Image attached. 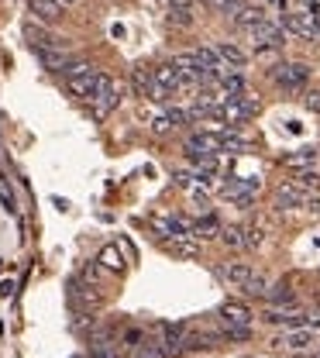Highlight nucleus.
Listing matches in <instances>:
<instances>
[{
  "mask_svg": "<svg viewBox=\"0 0 320 358\" xmlns=\"http://www.w3.org/2000/svg\"><path fill=\"white\" fill-rule=\"evenodd\" d=\"M10 293H14V282L3 279V282H0V296H10Z\"/></svg>",
  "mask_w": 320,
  "mask_h": 358,
  "instance_id": "c9c22d12",
  "label": "nucleus"
},
{
  "mask_svg": "<svg viewBox=\"0 0 320 358\" xmlns=\"http://www.w3.org/2000/svg\"><path fill=\"white\" fill-rule=\"evenodd\" d=\"M169 252H173V255H183V259H193V255H200V245H193V241H186V238H173Z\"/></svg>",
  "mask_w": 320,
  "mask_h": 358,
  "instance_id": "4be33fe9",
  "label": "nucleus"
},
{
  "mask_svg": "<svg viewBox=\"0 0 320 358\" xmlns=\"http://www.w3.org/2000/svg\"><path fill=\"white\" fill-rule=\"evenodd\" d=\"M155 227L166 238H189V224L180 221V217H155Z\"/></svg>",
  "mask_w": 320,
  "mask_h": 358,
  "instance_id": "4468645a",
  "label": "nucleus"
},
{
  "mask_svg": "<svg viewBox=\"0 0 320 358\" xmlns=\"http://www.w3.org/2000/svg\"><path fill=\"white\" fill-rule=\"evenodd\" d=\"M207 3H210V7H217V10H224V7H228V0H207Z\"/></svg>",
  "mask_w": 320,
  "mask_h": 358,
  "instance_id": "e433bc0d",
  "label": "nucleus"
},
{
  "mask_svg": "<svg viewBox=\"0 0 320 358\" xmlns=\"http://www.w3.org/2000/svg\"><path fill=\"white\" fill-rule=\"evenodd\" d=\"M59 3H62V7H73V3H80V0H59Z\"/></svg>",
  "mask_w": 320,
  "mask_h": 358,
  "instance_id": "58836bf2",
  "label": "nucleus"
},
{
  "mask_svg": "<svg viewBox=\"0 0 320 358\" xmlns=\"http://www.w3.org/2000/svg\"><path fill=\"white\" fill-rule=\"evenodd\" d=\"M293 182H296L300 189H317V186H320V173H314V169H300V173L293 176Z\"/></svg>",
  "mask_w": 320,
  "mask_h": 358,
  "instance_id": "bb28decb",
  "label": "nucleus"
},
{
  "mask_svg": "<svg viewBox=\"0 0 320 358\" xmlns=\"http://www.w3.org/2000/svg\"><path fill=\"white\" fill-rule=\"evenodd\" d=\"M272 83L282 90H289V93H300V90L310 83V66L307 62H279L272 66Z\"/></svg>",
  "mask_w": 320,
  "mask_h": 358,
  "instance_id": "f257e3e1",
  "label": "nucleus"
},
{
  "mask_svg": "<svg viewBox=\"0 0 320 358\" xmlns=\"http://www.w3.org/2000/svg\"><path fill=\"white\" fill-rule=\"evenodd\" d=\"M266 324H275V327H303L307 324V313L296 310V307H269L262 313Z\"/></svg>",
  "mask_w": 320,
  "mask_h": 358,
  "instance_id": "0eeeda50",
  "label": "nucleus"
},
{
  "mask_svg": "<svg viewBox=\"0 0 320 358\" xmlns=\"http://www.w3.org/2000/svg\"><path fill=\"white\" fill-rule=\"evenodd\" d=\"M314 341H317V334L303 324V327H289L282 338H275L272 345L275 348H289V352H310V348H314Z\"/></svg>",
  "mask_w": 320,
  "mask_h": 358,
  "instance_id": "423d86ee",
  "label": "nucleus"
},
{
  "mask_svg": "<svg viewBox=\"0 0 320 358\" xmlns=\"http://www.w3.org/2000/svg\"><path fill=\"white\" fill-rule=\"evenodd\" d=\"M0 203H3V207H7V210H14V200H10V193H7V189H3V186H0Z\"/></svg>",
  "mask_w": 320,
  "mask_h": 358,
  "instance_id": "72a5a7b5",
  "label": "nucleus"
},
{
  "mask_svg": "<svg viewBox=\"0 0 320 358\" xmlns=\"http://www.w3.org/2000/svg\"><path fill=\"white\" fill-rule=\"evenodd\" d=\"M66 87H69V93L73 96H80V100H90L93 87H96V80H100V73L93 69V66H87V62H73L69 69H66Z\"/></svg>",
  "mask_w": 320,
  "mask_h": 358,
  "instance_id": "f03ea898",
  "label": "nucleus"
},
{
  "mask_svg": "<svg viewBox=\"0 0 320 358\" xmlns=\"http://www.w3.org/2000/svg\"><path fill=\"white\" fill-rule=\"evenodd\" d=\"M314 327H317V331H320V317H317V320H314Z\"/></svg>",
  "mask_w": 320,
  "mask_h": 358,
  "instance_id": "ea45409f",
  "label": "nucleus"
},
{
  "mask_svg": "<svg viewBox=\"0 0 320 358\" xmlns=\"http://www.w3.org/2000/svg\"><path fill=\"white\" fill-rule=\"evenodd\" d=\"M266 296L272 300V307H296V293L289 289V282H275V286H269Z\"/></svg>",
  "mask_w": 320,
  "mask_h": 358,
  "instance_id": "2eb2a0df",
  "label": "nucleus"
},
{
  "mask_svg": "<svg viewBox=\"0 0 320 358\" xmlns=\"http://www.w3.org/2000/svg\"><path fill=\"white\" fill-rule=\"evenodd\" d=\"M90 103H93V114H96V117H107V114L117 107V83H114L110 76H100L90 93Z\"/></svg>",
  "mask_w": 320,
  "mask_h": 358,
  "instance_id": "20e7f679",
  "label": "nucleus"
},
{
  "mask_svg": "<svg viewBox=\"0 0 320 358\" xmlns=\"http://www.w3.org/2000/svg\"><path fill=\"white\" fill-rule=\"evenodd\" d=\"M28 7H31V14H35L38 21H45V24H55V21L66 17V7H62L59 0H28Z\"/></svg>",
  "mask_w": 320,
  "mask_h": 358,
  "instance_id": "1a4fd4ad",
  "label": "nucleus"
},
{
  "mask_svg": "<svg viewBox=\"0 0 320 358\" xmlns=\"http://www.w3.org/2000/svg\"><path fill=\"white\" fill-rule=\"evenodd\" d=\"M189 231H193L196 238H214V234L221 231V224H217V217H214V214H203L200 221H196L193 227H189Z\"/></svg>",
  "mask_w": 320,
  "mask_h": 358,
  "instance_id": "f3484780",
  "label": "nucleus"
},
{
  "mask_svg": "<svg viewBox=\"0 0 320 358\" xmlns=\"http://www.w3.org/2000/svg\"><path fill=\"white\" fill-rule=\"evenodd\" d=\"M131 87H135L141 96H148V93H152V73H148V69H135V73H131Z\"/></svg>",
  "mask_w": 320,
  "mask_h": 358,
  "instance_id": "393cba45",
  "label": "nucleus"
},
{
  "mask_svg": "<svg viewBox=\"0 0 320 358\" xmlns=\"http://www.w3.org/2000/svg\"><path fill=\"white\" fill-rule=\"evenodd\" d=\"M317 155H320L317 148H300V152H289V155H282V162H286V166H300V169H307V166H310Z\"/></svg>",
  "mask_w": 320,
  "mask_h": 358,
  "instance_id": "dca6fc26",
  "label": "nucleus"
},
{
  "mask_svg": "<svg viewBox=\"0 0 320 358\" xmlns=\"http://www.w3.org/2000/svg\"><path fill=\"white\" fill-rule=\"evenodd\" d=\"M173 128H176L173 110H162V114H155V117H152V131H155V134H169Z\"/></svg>",
  "mask_w": 320,
  "mask_h": 358,
  "instance_id": "5701e85b",
  "label": "nucleus"
},
{
  "mask_svg": "<svg viewBox=\"0 0 320 358\" xmlns=\"http://www.w3.org/2000/svg\"><path fill=\"white\" fill-rule=\"evenodd\" d=\"M169 3H173V7H186V10H189V3H193V0H169Z\"/></svg>",
  "mask_w": 320,
  "mask_h": 358,
  "instance_id": "4c0bfd02",
  "label": "nucleus"
},
{
  "mask_svg": "<svg viewBox=\"0 0 320 358\" xmlns=\"http://www.w3.org/2000/svg\"><path fill=\"white\" fill-rule=\"evenodd\" d=\"M303 207H307V210H310V214H314V217H320V200H317V196H314V200H307V203H303Z\"/></svg>",
  "mask_w": 320,
  "mask_h": 358,
  "instance_id": "f704fd0d",
  "label": "nucleus"
},
{
  "mask_svg": "<svg viewBox=\"0 0 320 358\" xmlns=\"http://www.w3.org/2000/svg\"><path fill=\"white\" fill-rule=\"evenodd\" d=\"M214 48H217L221 62H224L228 69H234V73H241V69L248 66V55H245V48H241V45H234V42H217Z\"/></svg>",
  "mask_w": 320,
  "mask_h": 358,
  "instance_id": "9d476101",
  "label": "nucleus"
},
{
  "mask_svg": "<svg viewBox=\"0 0 320 358\" xmlns=\"http://www.w3.org/2000/svg\"><path fill=\"white\" fill-rule=\"evenodd\" d=\"M248 35H252V42H255V52H259V55L275 52V48H282V45H286V31H282V24H272V21L255 24Z\"/></svg>",
  "mask_w": 320,
  "mask_h": 358,
  "instance_id": "7ed1b4c3",
  "label": "nucleus"
},
{
  "mask_svg": "<svg viewBox=\"0 0 320 358\" xmlns=\"http://www.w3.org/2000/svg\"><path fill=\"white\" fill-rule=\"evenodd\" d=\"M135 358H169V352H166V345L162 341H141L138 345Z\"/></svg>",
  "mask_w": 320,
  "mask_h": 358,
  "instance_id": "aec40b11",
  "label": "nucleus"
},
{
  "mask_svg": "<svg viewBox=\"0 0 320 358\" xmlns=\"http://www.w3.org/2000/svg\"><path fill=\"white\" fill-rule=\"evenodd\" d=\"M124 341H128L131 348H138V345L145 341V334H141V331H128V334H124Z\"/></svg>",
  "mask_w": 320,
  "mask_h": 358,
  "instance_id": "473e14b6",
  "label": "nucleus"
},
{
  "mask_svg": "<svg viewBox=\"0 0 320 358\" xmlns=\"http://www.w3.org/2000/svg\"><path fill=\"white\" fill-rule=\"evenodd\" d=\"M217 141H221V152H245L248 148V141L241 134H217Z\"/></svg>",
  "mask_w": 320,
  "mask_h": 358,
  "instance_id": "b1692460",
  "label": "nucleus"
},
{
  "mask_svg": "<svg viewBox=\"0 0 320 358\" xmlns=\"http://www.w3.org/2000/svg\"><path fill=\"white\" fill-rule=\"evenodd\" d=\"M221 87H224V93H228V96H234V93H245V76H241V73H234V76H221Z\"/></svg>",
  "mask_w": 320,
  "mask_h": 358,
  "instance_id": "cd10ccee",
  "label": "nucleus"
},
{
  "mask_svg": "<svg viewBox=\"0 0 320 358\" xmlns=\"http://www.w3.org/2000/svg\"><path fill=\"white\" fill-rule=\"evenodd\" d=\"M221 241H224L228 248H241V245H245V238H241V227H221Z\"/></svg>",
  "mask_w": 320,
  "mask_h": 358,
  "instance_id": "c85d7f7f",
  "label": "nucleus"
},
{
  "mask_svg": "<svg viewBox=\"0 0 320 358\" xmlns=\"http://www.w3.org/2000/svg\"><path fill=\"white\" fill-rule=\"evenodd\" d=\"M100 266L110 268V272H124V262H121L117 248H103V252H100Z\"/></svg>",
  "mask_w": 320,
  "mask_h": 358,
  "instance_id": "a878e982",
  "label": "nucleus"
},
{
  "mask_svg": "<svg viewBox=\"0 0 320 358\" xmlns=\"http://www.w3.org/2000/svg\"><path fill=\"white\" fill-rule=\"evenodd\" d=\"M282 31H293V35H300V38H307V42H320L317 28H314V17H310L307 10H289V14H282Z\"/></svg>",
  "mask_w": 320,
  "mask_h": 358,
  "instance_id": "39448f33",
  "label": "nucleus"
},
{
  "mask_svg": "<svg viewBox=\"0 0 320 358\" xmlns=\"http://www.w3.org/2000/svg\"><path fill=\"white\" fill-rule=\"evenodd\" d=\"M303 203H307V189H300L293 179L275 189V207H279V210H300Z\"/></svg>",
  "mask_w": 320,
  "mask_h": 358,
  "instance_id": "6e6552de",
  "label": "nucleus"
},
{
  "mask_svg": "<svg viewBox=\"0 0 320 358\" xmlns=\"http://www.w3.org/2000/svg\"><path fill=\"white\" fill-rule=\"evenodd\" d=\"M186 334H189V327H186L183 320H176V324H166V327H162V345H166V352H169V355H180V352H183Z\"/></svg>",
  "mask_w": 320,
  "mask_h": 358,
  "instance_id": "9b49d317",
  "label": "nucleus"
},
{
  "mask_svg": "<svg viewBox=\"0 0 320 358\" xmlns=\"http://www.w3.org/2000/svg\"><path fill=\"white\" fill-rule=\"evenodd\" d=\"M159 3H169V0H159Z\"/></svg>",
  "mask_w": 320,
  "mask_h": 358,
  "instance_id": "a19ab883",
  "label": "nucleus"
},
{
  "mask_svg": "<svg viewBox=\"0 0 320 358\" xmlns=\"http://www.w3.org/2000/svg\"><path fill=\"white\" fill-rule=\"evenodd\" d=\"M262 21H269V14H266V7H259V3H255V7H248V3H245V7L234 14V24H238V28H245V31H252V28H255V24H262Z\"/></svg>",
  "mask_w": 320,
  "mask_h": 358,
  "instance_id": "ddd939ff",
  "label": "nucleus"
},
{
  "mask_svg": "<svg viewBox=\"0 0 320 358\" xmlns=\"http://www.w3.org/2000/svg\"><path fill=\"white\" fill-rule=\"evenodd\" d=\"M241 289H245L248 296H266V293H269V279H266V275H259V272H252V275H248V282H245Z\"/></svg>",
  "mask_w": 320,
  "mask_h": 358,
  "instance_id": "6ab92c4d",
  "label": "nucleus"
},
{
  "mask_svg": "<svg viewBox=\"0 0 320 358\" xmlns=\"http://www.w3.org/2000/svg\"><path fill=\"white\" fill-rule=\"evenodd\" d=\"M241 238H245L248 248H262V245H266V227H262V224H252V227L241 231Z\"/></svg>",
  "mask_w": 320,
  "mask_h": 358,
  "instance_id": "412c9836",
  "label": "nucleus"
},
{
  "mask_svg": "<svg viewBox=\"0 0 320 358\" xmlns=\"http://www.w3.org/2000/svg\"><path fill=\"white\" fill-rule=\"evenodd\" d=\"M83 282H87V286H100V282H103V272H100V262H90V266L83 268Z\"/></svg>",
  "mask_w": 320,
  "mask_h": 358,
  "instance_id": "c756f323",
  "label": "nucleus"
},
{
  "mask_svg": "<svg viewBox=\"0 0 320 358\" xmlns=\"http://www.w3.org/2000/svg\"><path fill=\"white\" fill-rule=\"evenodd\" d=\"M228 341H252V327H228Z\"/></svg>",
  "mask_w": 320,
  "mask_h": 358,
  "instance_id": "7c9ffc66",
  "label": "nucleus"
},
{
  "mask_svg": "<svg viewBox=\"0 0 320 358\" xmlns=\"http://www.w3.org/2000/svg\"><path fill=\"white\" fill-rule=\"evenodd\" d=\"M252 272H255V268L248 266V262H231V266L224 268V275H228V282H234V286H245Z\"/></svg>",
  "mask_w": 320,
  "mask_h": 358,
  "instance_id": "a211bd4d",
  "label": "nucleus"
},
{
  "mask_svg": "<svg viewBox=\"0 0 320 358\" xmlns=\"http://www.w3.org/2000/svg\"><path fill=\"white\" fill-rule=\"evenodd\" d=\"M252 317H255V313L248 310L245 303H224V307H221L224 327H252Z\"/></svg>",
  "mask_w": 320,
  "mask_h": 358,
  "instance_id": "f8f14e48",
  "label": "nucleus"
},
{
  "mask_svg": "<svg viewBox=\"0 0 320 358\" xmlns=\"http://www.w3.org/2000/svg\"><path fill=\"white\" fill-rule=\"evenodd\" d=\"M307 110L320 114V90H310V93H307Z\"/></svg>",
  "mask_w": 320,
  "mask_h": 358,
  "instance_id": "2f4dec72",
  "label": "nucleus"
},
{
  "mask_svg": "<svg viewBox=\"0 0 320 358\" xmlns=\"http://www.w3.org/2000/svg\"><path fill=\"white\" fill-rule=\"evenodd\" d=\"M269 3H279V0H269Z\"/></svg>",
  "mask_w": 320,
  "mask_h": 358,
  "instance_id": "79ce46f5",
  "label": "nucleus"
}]
</instances>
